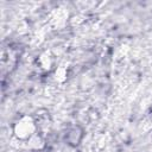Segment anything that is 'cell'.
<instances>
[{
    "label": "cell",
    "instance_id": "obj_4",
    "mask_svg": "<svg viewBox=\"0 0 152 152\" xmlns=\"http://www.w3.org/2000/svg\"><path fill=\"white\" fill-rule=\"evenodd\" d=\"M52 75L58 83H63L68 78V68L65 65H57L56 69L52 71Z\"/></svg>",
    "mask_w": 152,
    "mask_h": 152
},
{
    "label": "cell",
    "instance_id": "obj_2",
    "mask_svg": "<svg viewBox=\"0 0 152 152\" xmlns=\"http://www.w3.org/2000/svg\"><path fill=\"white\" fill-rule=\"evenodd\" d=\"M84 138V129L80 125H71L65 128L64 132V141L71 146L77 147Z\"/></svg>",
    "mask_w": 152,
    "mask_h": 152
},
{
    "label": "cell",
    "instance_id": "obj_1",
    "mask_svg": "<svg viewBox=\"0 0 152 152\" xmlns=\"http://www.w3.org/2000/svg\"><path fill=\"white\" fill-rule=\"evenodd\" d=\"M39 133L42 132L34 114H21L12 124V134L14 139L24 145Z\"/></svg>",
    "mask_w": 152,
    "mask_h": 152
},
{
    "label": "cell",
    "instance_id": "obj_3",
    "mask_svg": "<svg viewBox=\"0 0 152 152\" xmlns=\"http://www.w3.org/2000/svg\"><path fill=\"white\" fill-rule=\"evenodd\" d=\"M36 65H37V68L40 71L48 72V74H52V71L57 66L55 56L50 51H43V52H40L39 56L36 58Z\"/></svg>",
    "mask_w": 152,
    "mask_h": 152
}]
</instances>
